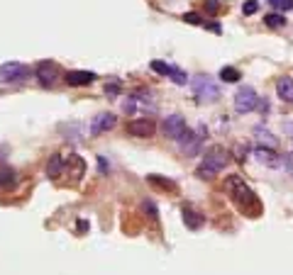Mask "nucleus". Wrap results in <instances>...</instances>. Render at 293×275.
Masks as SVG:
<instances>
[{
	"instance_id": "nucleus-1",
	"label": "nucleus",
	"mask_w": 293,
	"mask_h": 275,
	"mask_svg": "<svg viewBox=\"0 0 293 275\" xmlns=\"http://www.w3.org/2000/svg\"><path fill=\"white\" fill-rule=\"evenodd\" d=\"M225 190L232 195V200H234V205L239 207V212H244V215H259L262 205H259L254 190L244 183L242 175H230L225 180Z\"/></svg>"
},
{
	"instance_id": "nucleus-2",
	"label": "nucleus",
	"mask_w": 293,
	"mask_h": 275,
	"mask_svg": "<svg viewBox=\"0 0 293 275\" xmlns=\"http://www.w3.org/2000/svg\"><path fill=\"white\" fill-rule=\"evenodd\" d=\"M227 164H230V151H227L225 146H210V149L205 151L201 165L196 168V175H198L201 180H210V178H215L220 170H225Z\"/></svg>"
},
{
	"instance_id": "nucleus-3",
	"label": "nucleus",
	"mask_w": 293,
	"mask_h": 275,
	"mask_svg": "<svg viewBox=\"0 0 293 275\" xmlns=\"http://www.w3.org/2000/svg\"><path fill=\"white\" fill-rule=\"evenodd\" d=\"M191 90H193V95H196L198 103H215L220 98L218 83L213 81L210 76H203V73H198V76L191 78Z\"/></svg>"
},
{
	"instance_id": "nucleus-4",
	"label": "nucleus",
	"mask_w": 293,
	"mask_h": 275,
	"mask_svg": "<svg viewBox=\"0 0 293 275\" xmlns=\"http://www.w3.org/2000/svg\"><path fill=\"white\" fill-rule=\"evenodd\" d=\"M259 100L262 98L257 95V90L252 85H239L237 93H234V110L239 114H249L252 110L259 108Z\"/></svg>"
},
{
	"instance_id": "nucleus-5",
	"label": "nucleus",
	"mask_w": 293,
	"mask_h": 275,
	"mask_svg": "<svg viewBox=\"0 0 293 275\" xmlns=\"http://www.w3.org/2000/svg\"><path fill=\"white\" fill-rule=\"evenodd\" d=\"M29 66L20 63V61H10L0 66V83H25L29 78Z\"/></svg>"
},
{
	"instance_id": "nucleus-6",
	"label": "nucleus",
	"mask_w": 293,
	"mask_h": 275,
	"mask_svg": "<svg viewBox=\"0 0 293 275\" xmlns=\"http://www.w3.org/2000/svg\"><path fill=\"white\" fill-rule=\"evenodd\" d=\"M117 124V117L113 112H98L93 119H90V137H100L105 132H110Z\"/></svg>"
},
{
	"instance_id": "nucleus-7",
	"label": "nucleus",
	"mask_w": 293,
	"mask_h": 275,
	"mask_svg": "<svg viewBox=\"0 0 293 275\" xmlns=\"http://www.w3.org/2000/svg\"><path fill=\"white\" fill-rule=\"evenodd\" d=\"M186 129H188V124H186V119H183L181 114H169V117L161 122V132H164V137L174 139V141H178V137H181Z\"/></svg>"
},
{
	"instance_id": "nucleus-8",
	"label": "nucleus",
	"mask_w": 293,
	"mask_h": 275,
	"mask_svg": "<svg viewBox=\"0 0 293 275\" xmlns=\"http://www.w3.org/2000/svg\"><path fill=\"white\" fill-rule=\"evenodd\" d=\"M154 132H156V124H154V119H149V117H140V119L127 122V134H132V137L149 139Z\"/></svg>"
},
{
	"instance_id": "nucleus-9",
	"label": "nucleus",
	"mask_w": 293,
	"mask_h": 275,
	"mask_svg": "<svg viewBox=\"0 0 293 275\" xmlns=\"http://www.w3.org/2000/svg\"><path fill=\"white\" fill-rule=\"evenodd\" d=\"M34 76L42 85H54L59 81V66L54 61H39V66L34 68Z\"/></svg>"
},
{
	"instance_id": "nucleus-10",
	"label": "nucleus",
	"mask_w": 293,
	"mask_h": 275,
	"mask_svg": "<svg viewBox=\"0 0 293 275\" xmlns=\"http://www.w3.org/2000/svg\"><path fill=\"white\" fill-rule=\"evenodd\" d=\"M201 141H203V127H201V132L196 134V132H191V129H186L181 137H178V146H181V151H186V154H196L198 151V146H201Z\"/></svg>"
},
{
	"instance_id": "nucleus-11",
	"label": "nucleus",
	"mask_w": 293,
	"mask_h": 275,
	"mask_svg": "<svg viewBox=\"0 0 293 275\" xmlns=\"http://www.w3.org/2000/svg\"><path fill=\"white\" fill-rule=\"evenodd\" d=\"M254 159H257L259 164L269 165V168H281V165H284V159H281L274 149H269V146H257V149H254Z\"/></svg>"
},
{
	"instance_id": "nucleus-12",
	"label": "nucleus",
	"mask_w": 293,
	"mask_h": 275,
	"mask_svg": "<svg viewBox=\"0 0 293 275\" xmlns=\"http://www.w3.org/2000/svg\"><path fill=\"white\" fill-rule=\"evenodd\" d=\"M95 81V73L93 71H69L66 73V83L69 85H90V83Z\"/></svg>"
},
{
	"instance_id": "nucleus-13",
	"label": "nucleus",
	"mask_w": 293,
	"mask_h": 275,
	"mask_svg": "<svg viewBox=\"0 0 293 275\" xmlns=\"http://www.w3.org/2000/svg\"><path fill=\"white\" fill-rule=\"evenodd\" d=\"M183 224H186L188 229H201L205 224V217L201 212H196L193 207H183Z\"/></svg>"
},
{
	"instance_id": "nucleus-14",
	"label": "nucleus",
	"mask_w": 293,
	"mask_h": 275,
	"mask_svg": "<svg viewBox=\"0 0 293 275\" xmlns=\"http://www.w3.org/2000/svg\"><path fill=\"white\" fill-rule=\"evenodd\" d=\"M276 93L284 103H293V78H289V76L279 78L276 81Z\"/></svg>"
},
{
	"instance_id": "nucleus-15",
	"label": "nucleus",
	"mask_w": 293,
	"mask_h": 275,
	"mask_svg": "<svg viewBox=\"0 0 293 275\" xmlns=\"http://www.w3.org/2000/svg\"><path fill=\"white\" fill-rule=\"evenodd\" d=\"M15 183H17V173L10 165H2L0 168V190H10Z\"/></svg>"
},
{
	"instance_id": "nucleus-16",
	"label": "nucleus",
	"mask_w": 293,
	"mask_h": 275,
	"mask_svg": "<svg viewBox=\"0 0 293 275\" xmlns=\"http://www.w3.org/2000/svg\"><path fill=\"white\" fill-rule=\"evenodd\" d=\"M64 165H66V161H64L59 154H54V156L49 159V164H47V175H49V178H59L61 170H64Z\"/></svg>"
},
{
	"instance_id": "nucleus-17",
	"label": "nucleus",
	"mask_w": 293,
	"mask_h": 275,
	"mask_svg": "<svg viewBox=\"0 0 293 275\" xmlns=\"http://www.w3.org/2000/svg\"><path fill=\"white\" fill-rule=\"evenodd\" d=\"M146 180H149L154 188H159V190H169V193H176V183H174V180H169V178L164 180L161 175H154V173H151V175H146Z\"/></svg>"
},
{
	"instance_id": "nucleus-18",
	"label": "nucleus",
	"mask_w": 293,
	"mask_h": 275,
	"mask_svg": "<svg viewBox=\"0 0 293 275\" xmlns=\"http://www.w3.org/2000/svg\"><path fill=\"white\" fill-rule=\"evenodd\" d=\"M239 78H242V76H239V71H237L234 66H222V68H220V81H225V83H237Z\"/></svg>"
},
{
	"instance_id": "nucleus-19",
	"label": "nucleus",
	"mask_w": 293,
	"mask_h": 275,
	"mask_svg": "<svg viewBox=\"0 0 293 275\" xmlns=\"http://www.w3.org/2000/svg\"><path fill=\"white\" fill-rule=\"evenodd\" d=\"M254 137L259 139V141H264L269 149H274V146H276V137H274L269 129H264V127H257V129H254Z\"/></svg>"
},
{
	"instance_id": "nucleus-20",
	"label": "nucleus",
	"mask_w": 293,
	"mask_h": 275,
	"mask_svg": "<svg viewBox=\"0 0 293 275\" xmlns=\"http://www.w3.org/2000/svg\"><path fill=\"white\" fill-rule=\"evenodd\" d=\"M264 25L266 27H284L286 25V17L279 15V12H271V15H264Z\"/></svg>"
},
{
	"instance_id": "nucleus-21",
	"label": "nucleus",
	"mask_w": 293,
	"mask_h": 275,
	"mask_svg": "<svg viewBox=\"0 0 293 275\" xmlns=\"http://www.w3.org/2000/svg\"><path fill=\"white\" fill-rule=\"evenodd\" d=\"M149 66H151V71H154V73H159V76H171V68H174V66L164 63V61H151Z\"/></svg>"
},
{
	"instance_id": "nucleus-22",
	"label": "nucleus",
	"mask_w": 293,
	"mask_h": 275,
	"mask_svg": "<svg viewBox=\"0 0 293 275\" xmlns=\"http://www.w3.org/2000/svg\"><path fill=\"white\" fill-rule=\"evenodd\" d=\"M169 78H171V81L176 83V85H186V83H191L188 81V76H186V71H181V68H171V76H169Z\"/></svg>"
},
{
	"instance_id": "nucleus-23",
	"label": "nucleus",
	"mask_w": 293,
	"mask_h": 275,
	"mask_svg": "<svg viewBox=\"0 0 293 275\" xmlns=\"http://www.w3.org/2000/svg\"><path fill=\"white\" fill-rule=\"evenodd\" d=\"M257 10H259V0H244V5H242L244 15H254Z\"/></svg>"
},
{
	"instance_id": "nucleus-24",
	"label": "nucleus",
	"mask_w": 293,
	"mask_h": 275,
	"mask_svg": "<svg viewBox=\"0 0 293 275\" xmlns=\"http://www.w3.org/2000/svg\"><path fill=\"white\" fill-rule=\"evenodd\" d=\"M269 5H274L276 10H293V0H269Z\"/></svg>"
},
{
	"instance_id": "nucleus-25",
	"label": "nucleus",
	"mask_w": 293,
	"mask_h": 275,
	"mask_svg": "<svg viewBox=\"0 0 293 275\" xmlns=\"http://www.w3.org/2000/svg\"><path fill=\"white\" fill-rule=\"evenodd\" d=\"M183 22H188V25H203V17L198 12H186L183 15Z\"/></svg>"
},
{
	"instance_id": "nucleus-26",
	"label": "nucleus",
	"mask_w": 293,
	"mask_h": 275,
	"mask_svg": "<svg viewBox=\"0 0 293 275\" xmlns=\"http://www.w3.org/2000/svg\"><path fill=\"white\" fill-rule=\"evenodd\" d=\"M117 93H120V81H110V83H105V95L115 98Z\"/></svg>"
},
{
	"instance_id": "nucleus-27",
	"label": "nucleus",
	"mask_w": 293,
	"mask_h": 275,
	"mask_svg": "<svg viewBox=\"0 0 293 275\" xmlns=\"http://www.w3.org/2000/svg\"><path fill=\"white\" fill-rule=\"evenodd\" d=\"M142 207H145V212H149V215H151V220H156V217H159V212H156L154 202H149V200H146V202L142 205Z\"/></svg>"
},
{
	"instance_id": "nucleus-28",
	"label": "nucleus",
	"mask_w": 293,
	"mask_h": 275,
	"mask_svg": "<svg viewBox=\"0 0 293 275\" xmlns=\"http://www.w3.org/2000/svg\"><path fill=\"white\" fill-rule=\"evenodd\" d=\"M98 165H100V173H108L110 170V165L105 164V156H98Z\"/></svg>"
},
{
	"instance_id": "nucleus-29",
	"label": "nucleus",
	"mask_w": 293,
	"mask_h": 275,
	"mask_svg": "<svg viewBox=\"0 0 293 275\" xmlns=\"http://www.w3.org/2000/svg\"><path fill=\"white\" fill-rule=\"evenodd\" d=\"M208 10L210 12H218V0H208Z\"/></svg>"
},
{
	"instance_id": "nucleus-30",
	"label": "nucleus",
	"mask_w": 293,
	"mask_h": 275,
	"mask_svg": "<svg viewBox=\"0 0 293 275\" xmlns=\"http://www.w3.org/2000/svg\"><path fill=\"white\" fill-rule=\"evenodd\" d=\"M2 154H5V149H0V156H2ZM0 161H2V159H0Z\"/></svg>"
}]
</instances>
